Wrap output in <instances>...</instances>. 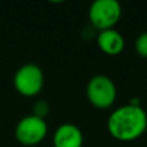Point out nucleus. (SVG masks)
<instances>
[{"label":"nucleus","instance_id":"nucleus-1","mask_svg":"<svg viewBox=\"0 0 147 147\" xmlns=\"http://www.w3.org/2000/svg\"><path fill=\"white\" fill-rule=\"evenodd\" d=\"M107 130L120 142H132L147 130V114L141 106L128 103L116 109L107 119Z\"/></svg>","mask_w":147,"mask_h":147},{"label":"nucleus","instance_id":"nucleus-2","mask_svg":"<svg viewBox=\"0 0 147 147\" xmlns=\"http://www.w3.org/2000/svg\"><path fill=\"white\" fill-rule=\"evenodd\" d=\"M121 5L116 0H96L88 10L90 26L96 31L114 28L121 18Z\"/></svg>","mask_w":147,"mask_h":147},{"label":"nucleus","instance_id":"nucleus-3","mask_svg":"<svg viewBox=\"0 0 147 147\" xmlns=\"http://www.w3.org/2000/svg\"><path fill=\"white\" fill-rule=\"evenodd\" d=\"M86 98L93 107L106 110L114 106L117 97L115 83L106 75H96L86 84Z\"/></svg>","mask_w":147,"mask_h":147},{"label":"nucleus","instance_id":"nucleus-4","mask_svg":"<svg viewBox=\"0 0 147 147\" xmlns=\"http://www.w3.org/2000/svg\"><path fill=\"white\" fill-rule=\"evenodd\" d=\"M44 72L36 63H25L13 78L14 89L23 97H35L44 88Z\"/></svg>","mask_w":147,"mask_h":147},{"label":"nucleus","instance_id":"nucleus-5","mask_svg":"<svg viewBox=\"0 0 147 147\" xmlns=\"http://www.w3.org/2000/svg\"><path fill=\"white\" fill-rule=\"evenodd\" d=\"M48 134L45 119L35 115H27L17 123L14 129L16 140L23 146H35L43 142Z\"/></svg>","mask_w":147,"mask_h":147},{"label":"nucleus","instance_id":"nucleus-6","mask_svg":"<svg viewBox=\"0 0 147 147\" xmlns=\"http://www.w3.org/2000/svg\"><path fill=\"white\" fill-rule=\"evenodd\" d=\"M84 136L80 128L71 123L59 125L53 134V147H81Z\"/></svg>","mask_w":147,"mask_h":147},{"label":"nucleus","instance_id":"nucleus-7","mask_svg":"<svg viewBox=\"0 0 147 147\" xmlns=\"http://www.w3.org/2000/svg\"><path fill=\"white\" fill-rule=\"evenodd\" d=\"M97 45L107 56H119L124 51L125 40L119 31L110 28L97 34Z\"/></svg>","mask_w":147,"mask_h":147},{"label":"nucleus","instance_id":"nucleus-8","mask_svg":"<svg viewBox=\"0 0 147 147\" xmlns=\"http://www.w3.org/2000/svg\"><path fill=\"white\" fill-rule=\"evenodd\" d=\"M134 49L137 54H140L143 58H147V31L138 35L134 41Z\"/></svg>","mask_w":147,"mask_h":147},{"label":"nucleus","instance_id":"nucleus-9","mask_svg":"<svg viewBox=\"0 0 147 147\" xmlns=\"http://www.w3.org/2000/svg\"><path fill=\"white\" fill-rule=\"evenodd\" d=\"M48 112H49V105L45 101H39V102H36L35 106H34L32 115L41 117V119H45Z\"/></svg>","mask_w":147,"mask_h":147}]
</instances>
